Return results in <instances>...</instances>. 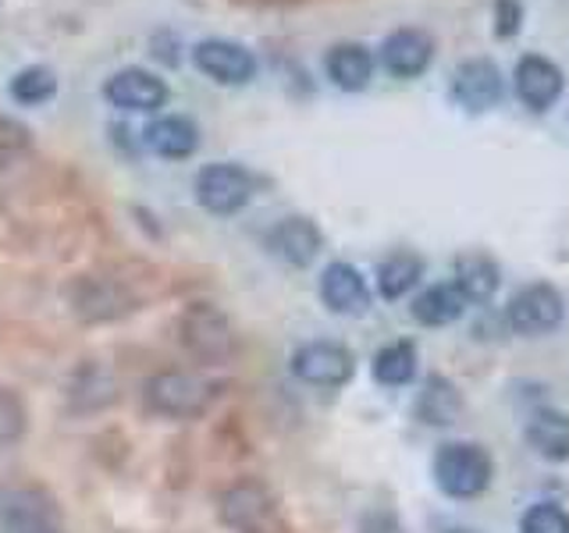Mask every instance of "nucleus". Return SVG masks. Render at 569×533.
I'll list each match as a JSON object with an SVG mask.
<instances>
[{"mask_svg": "<svg viewBox=\"0 0 569 533\" xmlns=\"http://www.w3.org/2000/svg\"><path fill=\"white\" fill-rule=\"evenodd\" d=\"M274 515V494L260 480H239L221 494V520L236 533H271Z\"/></svg>", "mask_w": 569, "mask_h": 533, "instance_id": "5", "label": "nucleus"}, {"mask_svg": "<svg viewBox=\"0 0 569 533\" xmlns=\"http://www.w3.org/2000/svg\"><path fill=\"white\" fill-rule=\"evenodd\" d=\"M147 405L171 420H196L210 405V384L189 370H164L147 384Z\"/></svg>", "mask_w": 569, "mask_h": 533, "instance_id": "3", "label": "nucleus"}, {"mask_svg": "<svg viewBox=\"0 0 569 533\" xmlns=\"http://www.w3.org/2000/svg\"><path fill=\"white\" fill-rule=\"evenodd\" d=\"M26 434V405L14 391L0 388V444H14Z\"/></svg>", "mask_w": 569, "mask_h": 533, "instance_id": "26", "label": "nucleus"}, {"mask_svg": "<svg viewBox=\"0 0 569 533\" xmlns=\"http://www.w3.org/2000/svg\"><path fill=\"white\" fill-rule=\"evenodd\" d=\"M498 281H502V271L498 263L480 253V249H470V253H459L452 260V284L462 292V299L473 302V306H485V302L495 299Z\"/></svg>", "mask_w": 569, "mask_h": 533, "instance_id": "15", "label": "nucleus"}, {"mask_svg": "<svg viewBox=\"0 0 569 533\" xmlns=\"http://www.w3.org/2000/svg\"><path fill=\"white\" fill-rule=\"evenodd\" d=\"M142 142H147L150 153L164 160H186L200 147V129L186 114H164L142 129Z\"/></svg>", "mask_w": 569, "mask_h": 533, "instance_id": "14", "label": "nucleus"}, {"mask_svg": "<svg viewBox=\"0 0 569 533\" xmlns=\"http://www.w3.org/2000/svg\"><path fill=\"white\" fill-rule=\"evenodd\" d=\"M253 195V178L239 164H207L196 174V200L210 213H239Z\"/></svg>", "mask_w": 569, "mask_h": 533, "instance_id": "7", "label": "nucleus"}, {"mask_svg": "<svg viewBox=\"0 0 569 533\" xmlns=\"http://www.w3.org/2000/svg\"><path fill=\"white\" fill-rule=\"evenodd\" d=\"M182 345L200 363H228L231 352H236V331L218 306L192 302L182 316Z\"/></svg>", "mask_w": 569, "mask_h": 533, "instance_id": "4", "label": "nucleus"}, {"mask_svg": "<svg viewBox=\"0 0 569 533\" xmlns=\"http://www.w3.org/2000/svg\"><path fill=\"white\" fill-rule=\"evenodd\" d=\"M431 61H435V40L427 29L406 26V29H396L381 43V64L388 76H396V79H417L431 68Z\"/></svg>", "mask_w": 569, "mask_h": 533, "instance_id": "12", "label": "nucleus"}, {"mask_svg": "<svg viewBox=\"0 0 569 533\" xmlns=\"http://www.w3.org/2000/svg\"><path fill=\"white\" fill-rule=\"evenodd\" d=\"M320 299H325V306L338 316H360L370 310L367 281L346 260H335L325 266V274H320Z\"/></svg>", "mask_w": 569, "mask_h": 533, "instance_id": "13", "label": "nucleus"}, {"mask_svg": "<svg viewBox=\"0 0 569 533\" xmlns=\"http://www.w3.org/2000/svg\"><path fill=\"white\" fill-rule=\"evenodd\" d=\"M417 416L427 426H452L462 416V395L452 381H445L441 373H431L423 381L420 395H417Z\"/></svg>", "mask_w": 569, "mask_h": 533, "instance_id": "21", "label": "nucleus"}, {"mask_svg": "<svg viewBox=\"0 0 569 533\" xmlns=\"http://www.w3.org/2000/svg\"><path fill=\"white\" fill-rule=\"evenodd\" d=\"M520 533H569V512L556 502H538L520 515Z\"/></svg>", "mask_w": 569, "mask_h": 533, "instance_id": "25", "label": "nucleus"}, {"mask_svg": "<svg viewBox=\"0 0 569 533\" xmlns=\"http://www.w3.org/2000/svg\"><path fill=\"white\" fill-rule=\"evenodd\" d=\"M423 278V260L409 249H396L378 263V292L381 299L396 302L402 295H409Z\"/></svg>", "mask_w": 569, "mask_h": 533, "instance_id": "22", "label": "nucleus"}, {"mask_svg": "<svg viewBox=\"0 0 569 533\" xmlns=\"http://www.w3.org/2000/svg\"><path fill=\"white\" fill-rule=\"evenodd\" d=\"M325 68H328V79L338 89L360 93V89H367L373 79V53L363 43H338V47H331Z\"/></svg>", "mask_w": 569, "mask_h": 533, "instance_id": "20", "label": "nucleus"}, {"mask_svg": "<svg viewBox=\"0 0 569 533\" xmlns=\"http://www.w3.org/2000/svg\"><path fill=\"white\" fill-rule=\"evenodd\" d=\"M103 97L111 107L136 114H153L168 103V82L153 76L150 68H121L103 86Z\"/></svg>", "mask_w": 569, "mask_h": 533, "instance_id": "10", "label": "nucleus"}, {"mask_svg": "<svg viewBox=\"0 0 569 533\" xmlns=\"http://www.w3.org/2000/svg\"><path fill=\"white\" fill-rule=\"evenodd\" d=\"M267 242H271L274 257H281L289 266H310L320 245H325V235H320V228L310 218H284L274 224Z\"/></svg>", "mask_w": 569, "mask_h": 533, "instance_id": "16", "label": "nucleus"}, {"mask_svg": "<svg viewBox=\"0 0 569 533\" xmlns=\"http://www.w3.org/2000/svg\"><path fill=\"white\" fill-rule=\"evenodd\" d=\"M29 533H61L58 526H40V530H29Z\"/></svg>", "mask_w": 569, "mask_h": 533, "instance_id": "28", "label": "nucleus"}, {"mask_svg": "<svg viewBox=\"0 0 569 533\" xmlns=\"http://www.w3.org/2000/svg\"><path fill=\"white\" fill-rule=\"evenodd\" d=\"M373 381L385 388H406L417 378V345L413 342H388L378 355H373Z\"/></svg>", "mask_w": 569, "mask_h": 533, "instance_id": "23", "label": "nucleus"}, {"mask_svg": "<svg viewBox=\"0 0 569 533\" xmlns=\"http://www.w3.org/2000/svg\"><path fill=\"white\" fill-rule=\"evenodd\" d=\"M192 64L203 71L207 79L221 86H246L257 76V58L242 43L231 40H203L192 47Z\"/></svg>", "mask_w": 569, "mask_h": 533, "instance_id": "11", "label": "nucleus"}, {"mask_svg": "<svg viewBox=\"0 0 569 533\" xmlns=\"http://www.w3.org/2000/svg\"><path fill=\"white\" fill-rule=\"evenodd\" d=\"M356 370V360L338 342H307L292 355V373L313 388H342Z\"/></svg>", "mask_w": 569, "mask_h": 533, "instance_id": "9", "label": "nucleus"}, {"mask_svg": "<svg viewBox=\"0 0 569 533\" xmlns=\"http://www.w3.org/2000/svg\"><path fill=\"white\" fill-rule=\"evenodd\" d=\"M512 82H516V97H520V103L533 114L551 111L566 89L562 68L551 58H545V53H527V58L516 61Z\"/></svg>", "mask_w": 569, "mask_h": 533, "instance_id": "8", "label": "nucleus"}, {"mask_svg": "<svg viewBox=\"0 0 569 533\" xmlns=\"http://www.w3.org/2000/svg\"><path fill=\"white\" fill-rule=\"evenodd\" d=\"M452 100L470 114H485L491 107L502 103L506 97V82H502V68L488 58H467L452 71Z\"/></svg>", "mask_w": 569, "mask_h": 533, "instance_id": "6", "label": "nucleus"}, {"mask_svg": "<svg viewBox=\"0 0 569 533\" xmlns=\"http://www.w3.org/2000/svg\"><path fill=\"white\" fill-rule=\"evenodd\" d=\"M491 476H495V462L485 444L449 441L435 455V484L441 487V494L459 497V502L485 494Z\"/></svg>", "mask_w": 569, "mask_h": 533, "instance_id": "1", "label": "nucleus"}, {"mask_svg": "<svg viewBox=\"0 0 569 533\" xmlns=\"http://www.w3.org/2000/svg\"><path fill=\"white\" fill-rule=\"evenodd\" d=\"M566 320V299L556 284L530 281L506 302V324L523 338H545Z\"/></svg>", "mask_w": 569, "mask_h": 533, "instance_id": "2", "label": "nucleus"}, {"mask_svg": "<svg viewBox=\"0 0 569 533\" xmlns=\"http://www.w3.org/2000/svg\"><path fill=\"white\" fill-rule=\"evenodd\" d=\"M527 444L533 455L545 462H566L569 459V416L559 409H533L527 420Z\"/></svg>", "mask_w": 569, "mask_h": 533, "instance_id": "17", "label": "nucleus"}, {"mask_svg": "<svg viewBox=\"0 0 569 533\" xmlns=\"http://www.w3.org/2000/svg\"><path fill=\"white\" fill-rule=\"evenodd\" d=\"M523 26L520 0H495V40H512Z\"/></svg>", "mask_w": 569, "mask_h": 533, "instance_id": "27", "label": "nucleus"}, {"mask_svg": "<svg viewBox=\"0 0 569 533\" xmlns=\"http://www.w3.org/2000/svg\"><path fill=\"white\" fill-rule=\"evenodd\" d=\"M467 306L470 302L462 299V292L452 281H438V284H427V289L413 299L409 313H413V320L423 328H449L467 313Z\"/></svg>", "mask_w": 569, "mask_h": 533, "instance_id": "19", "label": "nucleus"}, {"mask_svg": "<svg viewBox=\"0 0 569 533\" xmlns=\"http://www.w3.org/2000/svg\"><path fill=\"white\" fill-rule=\"evenodd\" d=\"M58 93V76L43 64H29L11 79V97L22 107H40Z\"/></svg>", "mask_w": 569, "mask_h": 533, "instance_id": "24", "label": "nucleus"}, {"mask_svg": "<svg viewBox=\"0 0 569 533\" xmlns=\"http://www.w3.org/2000/svg\"><path fill=\"white\" fill-rule=\"evenodd\" d=\"M0 526L4 533H29L40 526H58V512L36 491H8L0 494Z\"/></svg>", "mask_w": 569, "mask_h": 533, "instance_id": "18", "label": "nucleus"}]
</instances>
